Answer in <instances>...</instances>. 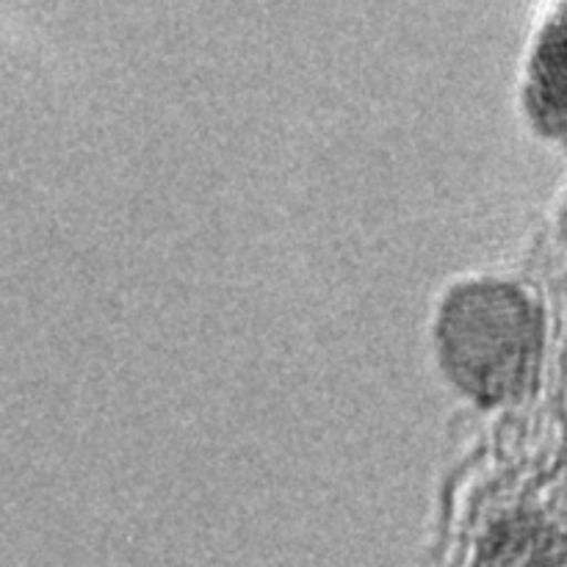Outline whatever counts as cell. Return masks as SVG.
Returning a JSON list of instances; mask_svg holds the SVG:
<instances>
[{
  "label": "cell",
  "mask_w": 567,
  "mask_h": 567,
  "mask_svg": "<svg viewBox=\"0 0 567 567\" xmlns=\"http://www.w3.org/2000/svg\"><path fill=\"white\" fill-rule=\"evenodd\" d=\"M437 341L457 385L482 402H496L524 385L537 347V321L518 288L474 282L446 299Z\"/></svg>",
  "instance_id": "1"
},
{
  "label": "cell",
  "mask_w": 567,
  "mask_h": 567,
  "mask_svg": "<svg viewBox=\"0 0 567 567\" xmlns=\"http://www.w3.org/2000/svg\"><path fill=\"white\" fill-rule=\"evenodd\" d=\"M529 105L546 131L567 136V3L543 28L532 53Z\"/></svg>",
  "instance_id": "2"
}]
</instances>
